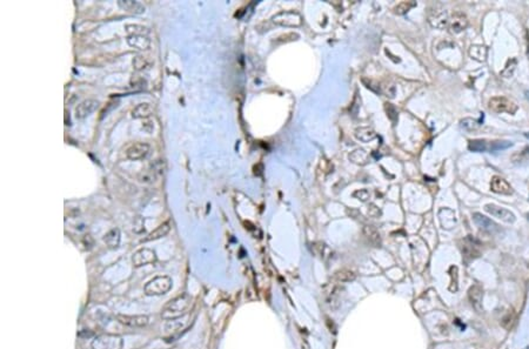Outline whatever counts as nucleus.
<instances>
[{
  "instance_id": "9",
  "label": "nucleus",
  "mask_w": 529,
  "mask_h": 349,
  "mask_svg": "<svg viewBox=\"0 0 529 349\" xmlns=\"http://www.w3.org/2000/svg\"><path fill=\"white\" fill-rule=\"evenodd\" d=\"M467 26H468V18L463 13L455 12L452 15V18L449 19L448 28L452 33H461V32L466 30Z\"/></svg>"
},
{
  "instance_id": "13",
  "label": "nucleus",
  "mask_w": 529,
  "mask_h": 349,
  "mask_svg": "<svg viewBox=\"0 0 529 349\" xmlns=\"http://www.w3.org/2000/svg\"><path fill=\"white\" fill-rule=\"evenodd\" d=\"M473 219L474 221H475V224L479 226L480 228L483 229V231L486 232H489V233H494L496 231H499V226L495 224L494 221H492L491 219L487 218V216L480 214V213H475V214L473 215Z\"/></svg>"
},
{
  "instance_id": "28",
  "label": "nucleus",
  "mask_w": 529,
  "mask_h": 349,
  "mask_svg": "<svg viewBox=\"0 0 529 349\" xmlns=\"http://www.w3.org/2000/svg\"><path fill=\"white\" fill-rule=\"evenodd\" d=\"M414 6H415V2L404 1V2H401L400 5H398L397 7H395V13H398V14H405L406 12L410 11V9L413 8Z\"/></svg>"
},
{
  "instance_id": "27",
  "label": "nucleus",
  "mask_w": 529,
  "mask_h": 349,
  "mask_svg": "<svg viewBox=\"0 0 529 349\" xmlns=\"http://www.w3.org/2000/svg\"><path fill=\"white\" fill-rule=\"evenodd\" d=\"M513 146V142L511 141H493L491 144V147L488 148L491 152L500 151V150H506Z\"/></svg>"
},
{
  "instance_id": "7",
  "label": "nucleus",
  "mask_w": 529,
  "mask_h": 349,
  "mask_svg": "<svg viewBox=\"0 0 529 349\" xmlns=\"http://www.w3.org/2000/svg\"><path fill=\"white\" fill-rule=\"evenodd\" d=\"M485 211L491 215L495 216V218L500 219L501 221L507 222V224H513L515 221V215L511 211L504 208V207L496 206L494 203H487L485 206Z\"/></svg>"
},
{
  "instance_id": "5",
  "label": "nucleus",
  "mask_w": 529,
  "mask_h": 349,
  "mask_svg": "<svg viewBox=\"0 0 529 349\" xmlns=\"http://www.w3.org/2000/svg\"><path fill=\"white\" fill-rule=\"evenodd\" d=\"M157 261V254L154 251L150 250V248H141L135 252L132 257V262L134 264V267H142L146 264L154 263Z\"/></svg>"
},
{
  "instance_id": "24",
  "label": "nucleus",
  "mask_w": 529,
  "mask_h": 349,
  "mask_svg": "<svg viewBox=\"0 0 529 349\" xmlns=\"http://www.w3.org/2000/svg\"><path fill=\"white\" fill-rule=\"evenodd\" d=\"M468 148L469 151L480 153V152H485L488 150V145H487V141L485 140H470L468 144Z\"/></svg>"
},
{
  "instance_id": "12",
  "label": "nucleus",
  "mask_w": 529,
  "mask_h": 349,
  "mask_svg": "<svg viewBox=\"0 0 529 349\" xmlns=\"http://www.w3.org/2000/svg\"><path fill=\"white\" fill-rule=\"evenodd\" d=\"M491 189L494 193L498 194H505V195H511L513 193L512 186L506 181L504 177L495 175L492 177L491 181Z\"/></svg>"
},
{
  "instance_id": "29",
  "label": "nucleus",
  "mask_w": 529,
  "mask_h": 349,
  "mask_svg": "<svg viewBox=\"0 0 529 349\" xmlns=\"http://www.w3.org/2000/svg\"><path fill=\"white\" fill-rule=\"evenodd\" d=\"M517 157H519V159H518L517 161H522V160L525 159V158L529 157V147L525 148V150H524V151H521L520 153H517V154L513 155V158H517Z\"/></svg>"
},
{
  "instance_id": "25",
  "label": "nucleus",
  "mask_w": 529,
  "mask_h": 349,
  "mask_svg": "<svg viewBox=\"0 0 529 349\" xmlns=\"http://www.w3.org/2000/svg\"><path fill=\"white\" fill-rule=\"evenodd\" d=\"M480 126H481V124H480V121L475 120V119L466 118V119H463L462 121H461V127H462L463 129H466V131H468V132L476 131V129L480 128Z\"/></svg>"
},
{
  "instance_id": "21",
  "label": "nucleus",
  "mask_w": 529,
  "mask_h": 349,
  "mask_svg": "<svg viewBox=\"0 0 529 349\" xmlns=\"http://www.w3.org/2000/svg\"><path fill=\"white\" fill-rule=\"evenodd\" d=\"M126 31L129 35H146L150 33V30L141 25H126Z\"/></svg>"
},
{
  "instance_id": "4",
  "label": "nucleus",
  "mask_w": 529,
  "mask_h": 349,
  "mask_svg": "<svg viewBox=\"0 0 529 349\" xmlns=\"http://www.w3.org/2000/svg\"><path fill=\"white\" fill-rule=\"evenodd\" d=\"M488 107L491 111L495 113H508V114H514L518 111V105L513 100L506 98V96H494L489 99Z\"/></svg>"
},
{
  "instance_id": "30",
  "label": "nucleus",
  "mask_w": 529,
  "mask_h": 349,
  "mask_svg": "<svg viewBox=\"0 0 529 349\" xmlns=\"http://www.w3.org/2000/svg\"><path fill=\"white\" fill-rule=\"evenodd\" d=\"M525 95H526V99H527L528 101H529V90H526V92H525Z\"/></svg>"
},
{
  "instance_id": "3",
  "label": "nucleus",
  "mask_w": 529,
  "mask_h": 349,
  "mask_svg": "<svg viewBox=\"0 0 529 349\" xmlns=\"http://www.w3.org/2000/svg\"><path fill=\"white\" fill-rule=\"evenodd\" d=\"M124 341L118 335L102 334L92 341V349H122Z\"/></svg>"
},
{
  "instance_id": "1",
  "label": "nucleus",
  "mask_w": 529,
  "mask_h": 349,
  "mask_svg": "<svg viewBox=\"0 0 529 349\" xmlns=\"http://www.w3.org/2000/svg\"><path fill=\"white\" fill-rule=\"evenodd\" d=\"M191 299L187 294H183L174 299H172L166 306L164 307L161 312V318L166 321H174V320L180 319L188 307H190Z\"/></svg>"
},
{
  "instance_id": "11",
  "label": "nucleus",
  "mask_w": 529,
  "mask_h": 349,
  "mask_svg": "<svg viewBox=\"0 0 529 349\" xmlns=\"http://www.w3.org/2000/svg\"><path fill=\"white\" fill-rule=\"evenodd\" d=\"M275 24L284 26H299L301 25V17L294 12H281L273 18Z\"/></svg>"
},
{
  "instance_id": "22",
  "label": "nucleus",
  "mask_w": 529,
  "mask_h": 349,
  "mask_svg": "<svg viewBox=\"0 0 529 349\" xmlns=\"http://www.w3.org/2000/svg\"><path fill=\"white\" fill-rule=\"evenodd\" d=\"M517 66H518V60L515 59V58H512V59H509L507 61L505 69L500 72V74H501L504 78H511L513 74H514Z\"/></svg>"
},
{
  "instance_id": "31",
  "label": "nucleus",
  "mask_w": 529,
  "mask_h": 349,
  "mask_svg": "<svg viewBox=\"0 0 529 349\" xmlns=\"http://www.w3.org/2000/svg\"><path fill=\"white\" fill-rule=\"evenodd\" d=\"M525 137L527 138V139H529V132H527V133H525Z\"/></svg>"
},
{
  "instance_id": "23",
  "label": "nucleus",
  "mask_w": 529,
  "mask_h": 349,
  "mask_svg": "<svg viewBox=\"0 0 529 349\" xmlns=\"http://www.w3.org/2000/svg\"><path fill=\"white\" fill-rule=\"evenodd\" d=\"M355 135H356V138L365 142L371 141L375 138L374 131H372V129H369V128H360L356 131Z\"/></svg>"
},
{
  "instance_id": "18",
  "label": "nucleus",
  "mask_w": 529,
  "mask_h": 349,
  "mask_svg": "<svg viewBox=\"0 0 529 349\" xmlns=\"http://www.w3.org/2000/svg\"><path fill=\"white\" fill-rule=\"evenodd\" d=\"M152 114H153V107H152L151 103L148 102L139 103L137 107L132 111L133 118L135 119H145L151 116Z\"/></svg>"
},
{
  "instance_id": "14",
  "label": "nucleus",
  "mask_w": 529,
  "mask_h": 349,
  "mask_svg": "<svg viewBox=\"0 0 529 349\" xmlns=\"http://www.w3.org/2000/svg\"><path fill=\"white\" fill-rule=\"evenodd\" d=\"M127 43L129 46L139 51H145L151 46V40L146 35H128Z\"/></svg>"
},
{
  "instance_id": "26",
  "label": "nucleus",
  "mask_w": 529,
  "mask_h": 349,
  "mask_svg": "<svg viewBox=\"0 0 529 349\" xmlns=\"http://www.w3.org/2000/svg\"><path fill=\"white\" fill-rule=\"evenodd\" d=\"M133 66H134V69L137 71H142L145 70L146 67H148V61L145 57L137 56L133 58Z\"/></svg>"
},
{
  "instance_id": "6",
  "label": "nucleus",
  "mask_w": 529,
  "mask_h": 349,
  "mask_svg": "<svg viewBox=\"0 0 529 349\" xmlns=\"http://www.w3.org/2000/svg\"><path fill=\"white\" fill-rule=\"evenodd\" d=\"M151 152V146L146 142H137V144H133L132 146H129L126 151V155L129 160L138 161L142 160L145 158H147V155Z\"/></svg>"
},
{
  "instance_id": "20",
  "label": "nucleus",
  "mask_w": 529,
  "mask_h": 349,
  "mask_svg": "<svg viewBox=\"0 0 529 349\" xmlns=\"http://www.w3.org/2000/svg\"><path fill=\"white\" fill-rule=\"evenodd\" d=\"M119 6L121 8L131 13H142L145 11V7L140 2L134 1V0H119Z\"/></svg>"
},
{
  "instance_id": "19",
  "label": "nucleus",
  "mask_w": 529,
  "mask_h": 349,
  "mask_svg": "<svg viewBox=\"0 0 529 349\" xmlns=\"http://www.w3.org/2000/svg\"><path fill=\"white\" fill-rule=\"evenodd\" d=\"M469 56L476 61L482 63V61H486L487 59L488 50H487V47L483 46V45H473V46H470L469 48Z\"/></svg>"
},
{
  "instance_id": "8",
  "label": "nucleus",
  "mask_w": 529,
  "mask_h": 349,
  "mask_svg": "<svg viewBox=\"0 0 529 349\" xmlns=\"http://www.w3.org/2000/svg\"><path fill=\"white\" fill-rule=\"evenodd\" d=\"M116 320L122 325L133 328H141L148 325L147 315H116Z\"/></svg>"
},
{
  "instance_id": "2",
  "label": "nucleus",
  "mask_w": 529,
  "mask_h": 349,
  "mask_svg": "<svg viewBox=\"0 0 529 349\" xmlns=\"http://www.w3.org/2000/svg\"><path fill=\"white\" fill-rule=\"evenodd\" d=\"M172 284H173V281L170 276H155L154 279L146 283L144 290L146 295L148 296H160L170 292Z\"/></svg>"
},
{
  "instance_id": "15",
  "label": "nucleus",
  "mask_w": 529,
  "mask_h": 349,
  "mask_svg": "<svg viewBox=\"0 0 529 349\" xmlns=\"http://www.w3.org/2000/svg\"><path fill=\"white\" fill-rule=\"evenodd\" d=\"M428 20H429L430 25L433 26V27H436V28H446L448 27V22H449V19L448 17H447L446 12H434L431 13V14L429 15V18H428Z\"/></svg>"
},
{
  "instance_id": "16",
  "label": "nucleus",
  "mask_w": 529,
  "mask_h": 349,
  "mask_svg": "<svg viewBox=\"0 0 529 349\" xmlns=\"http://www.w3.org/2000/svg\"><path fill=\"white\" fill-rule=\"evenodd\" d=\"M120 240H121V234L118 228H113L109 232L106 233V235L104 237V241H105L106 246L111 250H115L119 247Z\"/></svg>"
},
{
  "instance_id": "10",
  "label": "nucleus",
  "mask_w": 529,
  "mask_h": 349,
  "mask_svg": "<svg viewBox=\"0 0 529 349\" xmlns=\"http://www.w3.org/2000/svg\"><path fill=\"white\" fill-rule=\"evenodd\" d=\"M99 102L94 99H86L81 101L76 108V116L78 119H85L86 116L92 114V113L98 108Z\"/></svg>"
},
{
  "instance_id": "17",
  "label": "nucleus",
  "mask_w": 529,
  "mask_h": 349,
  "mask_svg": "<svg viewBox=\"0 0 529 349\" xmlns=\"http://www.w3.org/2000/svg\"><path fill=\"white\" fill-rule=\"evenodd\" d=\"M171 231V224L170 221H166L164 222V224L159 226V227H157L154 229L153 232H151L150 234L147 235V238L144 239V241H152V240H158V239H161L164 237H166V235L170 233Z\"/></svg>"
}]
</instances>
